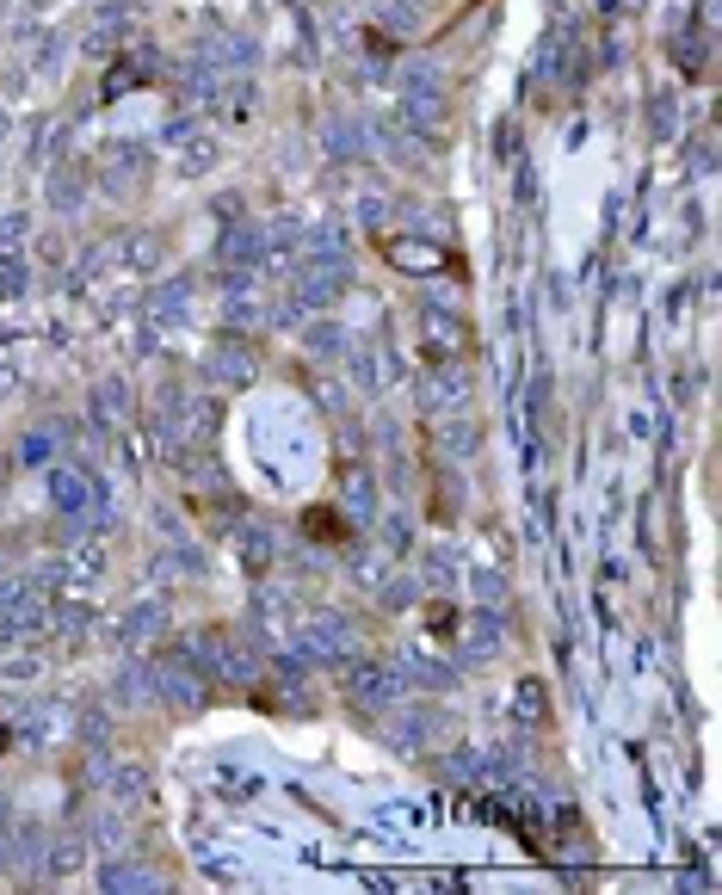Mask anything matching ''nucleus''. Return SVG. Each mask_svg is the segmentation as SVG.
<instances>
[{
	"label": "nucleus",
	"instance_id": "nucleus-4",
	"mask_svg": "<svg viewBox=\"0 0 722 895\" xmlns=\"http://www.w3.org/2000/svg\"><path fill=\"white\" fill-rule=\"evenodd\" d=\"M75 865H81V840H62L50 852V871H75Z\"/></svg>",
	"mask_w": 722,
	"mask_h": 895
},
{
	"label": "nucleus",
	"instance_id": "nucleus-2",
	"mask_svg": "<svg viewBox=\"0 0 722 895\" xmlns=\"http://www.w3.org/2000/svg\"><path fill=\"white\" fill-rule=\"evenodd\" d=\"M389 260H395V266H408V272L439 266V254H420V241H395V247H389Z\"/></svg>",
	"mask_w": 722,
	"mask_h": 895
},
{
	"label": "nucleus",
	"instance_id": "nucleus-1",
	"mask_svg": "<svg viewBox=\"0 0 722 895\" xmlns=\"http://www.w3.org/2000/svg\"><path fill=\"white\" fill-rule=\"evenodd\" d=\"M352 686H358V698H389V692H395V673H383V667H352Z\"/></svg>",
	"mask_w": 722,
	"mask_h": 895
},
{
	"label": "nucleus",
	"instance_id": "nucleus-6",
	"mask_svg": "<svg viewBox=\"0 0 722 895\" xmlns=\"http://www.w3.org/2000/svg\"><path fill=\"white\" fill-rule=\"evenodd\" d=\"M13 284H19V272H13V266H0V291H13Z\"/></svg>",
	"mask_w": 722,
	"mask_h": 895
},
{
	"label": "nucleus",
	"instance_id": "nucleus-3",
	"mask_svg": "<svg viewBox=\"0 0 722 895\" xmlns=\"http://www.w3.org/2000/svg\"><path fill=\"white\" fill-rule=\"evenodd\" d=\"M426 334H439V340H445L439 352H457V346L469 340V334H463V321H451V315H426Z\"/></svg>",
	"mask_w": 722,
	"mask_h": 895
},
{
	"label": "nucleus",
	"instance_id": "nucleus-5",
	"mask_svg": "<svg viewBox=\"0 0 722 895\" xmlns=\"http://www.w3.org/2000/svg\"><path fill=\"white\" fill-rule=\"evenodd\" d=\"M525 698H519V716H537V710H544V698H537V686H519Z\"/></svg>",
	"mask_w": 722,
	"mask_h": 895
},
{
	"label": "nucleus",
	"instance_id": "nucleus-7",
	"mask_svg": "<svg viewBox=\"0 0 722 895\" xmlns=\"http://www.w3.org/2000/svg\"><path fill=\"white\" fill-rule=\"evenodd\" d=\"M0 747H7V723H0Z\"/></svg>",
	"mask_w": 722,
	"mask_h": 895
}]
</instances>
